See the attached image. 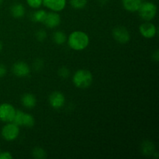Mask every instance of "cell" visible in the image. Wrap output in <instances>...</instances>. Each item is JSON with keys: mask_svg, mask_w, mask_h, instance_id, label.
<instances>
[{"mask_svg": "<svg viewBox=\"0 0 159 159\" xmlns=\"http://www.w3.org/2000/svg\"><path fill=\"white\" fill-rule=\"evenodd\" d=\"M152 57H153V59L155 61H158V60H159V51H158V50H157V51H155V53H154Z\"/></svg>", "mask_w": 159, "mask_h": 159, "instance_id": "4316f807", "label": "cell"}, {"mask_svg": "<svg viewBox=\"0 0 159 159\" xmlns=\"http://www.w3.org/2000/svg\"><path fill=\"white\" fill-rule=\"evenodd\" d=\"M58 75L62 79H68L70 75V71L66 67H61L58 70Z\"/></svg>", "mask_w": 159, "mask_h": 159, "instance_id": "44dd1931", "label": "cell"}, {"mask_svg": "<svg viewBox=\"0 0 159 159\" xmlns=\"http://www.w3.org/2000/svg\"><path fill=\"white\" fill-rule=\"evenodd\" d=\"M47 12L43 10V9H39V10L36 11L33 13L32 19L33 21L37 22V23H43L45 17H46Z\"/></svg>", "mask_w": 159, "mask_h": 159, "instance_id": "ac0fdd59", "label": "cell"}, {"mask_svg": "<svg viewBox=\"0 0 159 159\" xmlns=\"http://www.w3.org/2000/svg\"><path fill=\"white\" fill-rule=\"evenodd\" d=\"M123 6L129 12H138L142 3V0H122Z\"/></svg>", "mask_w": 159, "mask_h": 159, "instance_id": "7c38bea8", "label": "cell"}, {"mask_svg": "<svg viewBox=\"0 0 159 159\" xmlns=\"http://www.w3.org/2000/svg\"><path fill=\"white\" fill-rule=\"evenodd\" d=\"M113 37L116 42L120 43H127L130 38L128 30L122 26H116L113 30Z\"/></svg>", "mask_w": 159, "mask_h": 159, "instance_id": "8992f818", "label": "cell"}, {"mask_svg": "<svg viewBox=\"0 0 159 159\" xmlns=\"http://www.w3.org/2000/svg\"><path fill=\"white\" fill-rule=\"evenodd\" d=\"M21 102L26 108H33L37 104V99L34 95L30 93H26L21 97Z\"/></svg>", "mask_w": 159, "mask_h": 159, "instance_id": "4fadbf2b", "label": "cell"}, {"mask_svg": "<svg viewBox=\"0 0 159 159\" xmlns=\"http://www.w3.org/2000/svg\"><path fill=\"white\" fill-rule=\"evenodd\" d=\"M27 4L34 9H38L43 4V0H26Z\"/></svg>", "mask_w": 159, "mask_h": 159, "instance_id": "7402d4cb", "label": "cell"}, {"mask_svg": "<svg viewBox=\"0 0 159 159\" xmlns=\"http://www.w3.org/2000/svg\"><path fill=\"white\" fill-rule=\"evenodd\" d=\"M53 40H54V43H56L57 44H63V43H65L67 40L66 34L64 32H62V31H56L53 34Z\"/></svg>", "mask_w": 159, "mask_h": 159, "instance_id": "e0dca14e", "label": "cell"}, {"mask_svg": "<svg viewBox=\"0 0 159 159\" xmlns=\"http://www.w3.org/2000/svg\"><path fill=\"white\" fill-rule=\"evenodd\" d=\"M6 71L7 70H6V66L2 64H0V78H2L3 76L6 75Z\"/></svg>", "mask_w": 159, "mask_h": 159, "instance_id": "484cf974", "label": "cell"}, {"mask_svg": "<svg viewBox=\"0 0 159 159\" xmlns=\"http://www.w3.org/2000/svg\"><path fill=\"white\" fill-rule=\"evenodd\" d=\"M43 61L41 59H37L34 63V68L36 71H40L43 68Z\"/></svg>", "mask_w": 159, "mask_h": 159, "instance_id": "cb8c5ba5", "label": "cell"}, {"mask_svg": "<svg viewBox=\"0 0 159 159\" xmlns=\"http://www.w3.org/2000/svg\"><path fill=\"white\" fill-rule=\"evenodd\" d=\"M2 2H3V0H0V5H1L2 3Z\"/></svg>", "mask_w": 159, "mask_h": 159, "instance_id": "f1b7e54d", "label": "cell"}, {"mask_svg": "<svg viewBox=\"0 0 159 159\" xmlns=\"http://www.w3.org/2000/svg\"><path fill=\"white\" fill-rule=\"evenodd\" d=\"M65 98L61 93L58 91L53 92L49 96V103L54 109H60L65 105Z\"/></svg>", "mask_w": 159, "mask_h": 159, "instance_id": "ba28073f", "label": "cell"}, {"mask_svg": "<svg viewBox=\"0 0 159 159\" xmlns=\"http://www.w3.org/2000/svg\"><path fill=\"white\" fill-rule=\"evenodd\" d=\"M2 44L1 41H0V51H2Z\"/></svg>", "mask_w": 159, "mask_h": 159, "instance_id": "83f0119b", "label": "cell"}, {"mask_svg": "<svg viewBox=\"0 0 159 159\" xmlns=\"http://www.w3.org/2000/svg\"><path fill=\"white\" fill-rule=\"evenodd\" d=\"M93 77L91 71L85 69L78 70L73 75V83L77 88L86 89L93 83Z\"/></svg>", "mask_w": 159, "mask_h": 159, "instance_id": "7a4b0ae2", "label": "cell"}, {"mask_svg": "<svg viewBox=\"0 0 159 159\" xmlns=\"http://www.w3.org/2000/svg\"><path fill=\"white\" fill-rule=\"evenodd\" d=\"M43 24L48 28L57 27L61 23V17L57 12H47L46 17L43 22Z\"/></svg>", "mask_w": 159, "mask_h": 159, "instance_id": "30bf717a", "label": "cell"}, {"mask_svg": "<svg viewBox=\"0 0 159 159\" xmlns=\"http://www.w3.org/2000/svg\"><path fill=\"white\" fill-rule=\"evenodd\" d=\"M36 38L38 41H43L45 39L47 38V33L46 31L43 30H39L38 31H37L36 33Z\"/></svg>", "mask_w": 159, "mask_h": 159, "instance_id": "603a6c76", "label": "cell"}, {"mask_svg": "<svg viewBox=\"0 0 159 159\" xmlns=\"http://www.w3.org/2000/svg\"><path fill=\"white\" fill-rule=\"evenodd\" d=\"M142 152L144 155H152L155 153V146L153 143L149 141H145L142 144Z\"/></svg>", "mask_w": 159, "mask_h": 159, "instance_id": "9a60e30c", "label": "cell"}, {"mask_svg": "<svg viewBox=\"0 0 159 159\" xmlns=\"http://www.w3.org/2000/svg\"><path fill=\"white\" fill-rule=\"evenodd\" d=\"M12 73L16 76L20 78L26 77L30 73V69L29 65L23 61H19L14 64L12 65Z\"/></svg>", "mask_w": 159, "mask_h": 159, "instance_id": "52a82bcc", "label": "cell"}, {"mask_svg": "<svg viewBox=\"0 0 159 159\" xmlns=\"http://www.w3.org/2000/svg\"><path fill=\"white\" fill-rule=\"evenodd\" d=\"M20 134V129L19 126L14 123H7L6 125L2 127V135L3 138L8 141H12L16 139Z\"/></svg>", "mask_w": 159, "mask_h": 159, "instance_id": "277c9868", "label": "cell"}, {"mask_svg": "<svg viewBox=\"0 0 159 159\" xmlns=\"http://www.w3.org/2000/svg\"><path fill=\"white\" fill-rule=\"evenodd\" d=\"M138 12L143 20L145 21H150L156 16L157 6L152 2H145L141 3Z\"/></svg>", "mask_w": 159, "mask_h": 159, "instance_id": "3957f363", "label": "cell"}, {"mask_svg": "<svg viewBox=\"0 0 159 159\" xmlns=\"http://www.w3.org/2000/svg\"><path fill=\"white\" fill-rule=\"evenodd\" d=\"M16 114V110L9 103L0 105V120L5 123L12 122Z\"/></svg>", "mask_w": 159, "mask_h": 159, "instance_id": "5b68a950", "label": "cell"}, {"mask_svg": "<svg viewBox=\"0 0 159 159\" xmlns=\"http://www.w3.org/2000/svg\"><path fill=\"white\" fill-rule=\"evenodd\" d=\"M140 33L141 35L145 38H152L156 34V26L152 23L146 21L145 23H142L139 27Z\"/></svg>", "mask_w": 159, "mask_h": 159, "instance_id": "9c48e42d", "label": "cell"}, {"mask_svg": "<svg viewBox=\"0 0 159 159\" xmlns=\"http://www.w3.org/2000/svg\"><path fill=\"white\" fill-rule=\"evenodd\" d=\"M32 156L36 159H43L47 157V154L43 148L37 147L33 149Z\"/></svg>", "mask_w": 159, "mask_h": 159, "instance_id": "d6986e66", "label": "cell"}, {"mask_svg": "<svg viewBox=\"0 0 159 159\" xmlns=\"http://www.w3.org/2000/svg\"><path fill=\"white\" fill-rule=\"evenodd\" d=\"M70 48L75 51H82L88 47L89 38L85 32L75 31L71 33L68 39Z\"/></svg>", "mask_w": 159, "mask_h": 159, "instance_id": "6da1fadb", "label": "cell"}, {"mask_svg": "<svg viewBox=\"0 0 159 159\" xmlns=\"http://www.w3.org/2000/svg\"><path fill=\"white\" fill-rule=\"evenodd\" d=\"M11 14L14 18L20 19L24 16L25 8L21 3H14L10 9Z\"/></svg>", "mask_w": 159, "mask_h": 159, "instance_id": "5bb4252c", "label": "cell"}, {"mask_svg": "<svg viewBox=\"0 0 159 159\" xmlns=\"http://www.w3.org/2000/svg\"><path fill=\"white\" fill-rule=\"evenodd\" d=\"M43 4L54 12H60L65 9L66 0H43Z\"/></svg>", "mask_w": 159, "mask_h": 159, "instance_id": "8fae6325", "label": "cell"}, {"mask_svg": "<svg viewBox=\"0 0 159 159\" xmlns=\"http://www.w3.org/2000/svg\"><path fill=\"white\" fill-rule=\"evenodd\" d=\"M88 0H70V4L74 9H82L85 7Z\"/></svg>", "mask_w": 159, "mask_h": 159, "instance_id": "ffe728a7", "label": "cell"}, {"mask_svg": "<svg viewBox=\"0 0 159 159\" xmlns=\"http://www.w3.org/2000/svg\"><path fill=\"white\" fill-rule=\"evenodd\" d=\"M35 124V120L34 116L30 113H23V119H22L21 126H24L26 127H32Z\"/></svg>", "mask_w": 159, "mask_h": 159, "instance_id": "2e32d148", "label": "cell"}, {"mask_svg": "<svg viewBox=\"0 0 159 159\" xmlns=\"http://www.w3.org/2000/svg\"><path fill=\"white\" fill-rule=\"evenodd\" d=\"M12 155L9 152H0V159H12Z\"/></svg>", "mask_w": 159, "mask_h": 159, "instance_id": "d4e9b609", "label": "cell"}]
</instances>
